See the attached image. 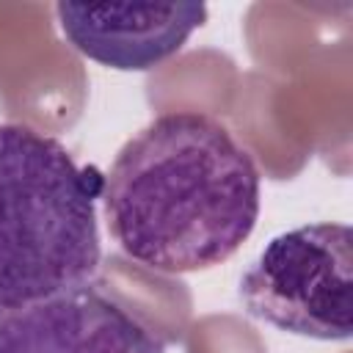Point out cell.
<instances>
[{
	"mask_svg": "<svg viewBox=\"0 0 353 353\" xmlns=\"http://www.w3.org/2000/svg\"><path fill=\"white\" fill-rule=\"evenodd\" d=\"M119 248L160 273L226 262L259 218V168L226 124L199 110L152 119L102 179Z\"/></svg>",
	"mask_w": 353,
	"mask_h": 353,
	"instance_id": "6da1fadb",
	"label": "cell"
},
{
	"mask_svg": "<svg viewBox=\"0 0 353 353\" xmlns=\"http://www.w3.org/2000/svg\"><path fill=\"white\" fill-rule=\"evenodd\" d=\"M97 168L25 124H0V312L83 287L102 245Z\"/></svg>",
	"mask_w": 353,
	"mask_h": 353,
	"instance_id": "7a4b0ae2",
	"label": "cell"
},
{
	"mask_svg": "<svg viewBox=\"0 0 353 353\" xmlns=\"http://www.w3.org/2000/svg\"><path fill=\"white\" fill-rule=\"evenodd\" d=\"M251 317L309 339L353 331V234L345 223H306L273 237L240 279Z\"/></svg>",
	"mask_w": 353,
	"mask_h": 353,
	"instance_id": "3957f363",
	"label": "cell"
},
{
	"mask_svg": "<svg viewBox=\"0 0 353 353\" xmlns=\"http://www.w3.org/2000/svg\"><path fill=\"white\" fill-rule=\"evenodd\" d=\"M0 353H165V342L88 281L0 312Z\"/></svg>",
	"mask_w": 353,
	"mask_h": 353,
	"instance_id": "277c9868",
	"label": "cell"
},
{
	"mask_svg": "<svg viewBox=\"0 0 353 353\" xmlns=\"http://www.w3.org/2000/svg\"><path fill=\"white\" fill-rule=\"evenodd\" d=\"M63 39L85 58L119 69L149 72L176 55L204 25V3H58Z\"/></svg>",
	"mask_w": 353,
	"mask_h": 353,
	"instance_id": "5b68a950",
	"label": "cell"
}]
</instances>
